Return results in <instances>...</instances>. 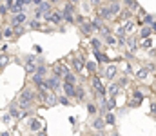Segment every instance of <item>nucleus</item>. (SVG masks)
<instances>
[{
    "mask_svg": "<svg viewBox=\"0 0 156 136\" xmlns=\"http://www.w3.org/2000/svg\"><path fill=\"white\" fill-rule=\"evenodd\" d=\"M35 100H37L35 91L29 89V87H26V89H22V92L18 94V103H16V105H18L22 111H29V109L33 107Z\"/></svg>",
    "mask_w": 156,
    "mask_h": 136,
    "instance_id": "obj_1",
    "label": "nucleus"
},
{
    "mask_svg": "<svg viewBox=\"0 0 156 136\" xmlns=\"http://www.w3.org/2000/svg\"><path fill=\"white\" fill-rule=\"evenodd\" d=\"M91 84H93V89H94V92H98V94H107V91H105V87H104V84H102V80L98 78V76H93L91 78Z\"/></svg>",
    "mask_w": 156,
    "mask_h": 136,
    "instance_id": "obj_2",
    "label": "nucleus"
},
{
    "mask_svg": "<svg viewBox=\"0 0 156 136\" xmlns=\"http://www.w3.org/2000/svg\"><path fill=\"white\" fill-rule=\"evenodd\" d=\"M45 20L47 22H51V24H60L62 20H64V16H62V13H58V11H49V13H45Z\"/></svg>",
    "mask_w": 156,
    "mask_h": 136,
    "instance_id": "obj_3",
    "label": "nucleus"
},
{
    "mask_svg": "<svg viewBox=\"0 0 156 136\" xmlns=\"http://www.w3.org/2000/svg\"><path fill=\"white\" fill-rule=\"evenodd\" d=\"M24 69H26L27 75H33V73H35V69H37L35 56H27V58H26V62H24Z\"/></svg>",
    "mask_w": 156,
    "mask_h": 136,
    "instance_id": "obj_4",
    "label": "nucleus"
},
{
    "mask_svg": "<svg viewBox=\"0 0 156 136\" xmlns=\"http://www.w3.org/2000/svg\"><path fill=\"white\" fill-rule=\"evenodd\" d=\"M27 22V15L26 13H15V16L11 18V26H20V24H26Z\"/></svg>",
    "mask_w": 156,
    "mask_h": 136,
    "instance_id": "obj_5",
    "label": "nucleus"
},
{
    "mask_svg": "<svg viewBox=\"0 0 156 136\" xmlns=\"http://www.w3.org/2000/svg\"><path fill=\"white\" fill-rule=\"evenodd\" d=\"M98 16H100L102 20H111V18H113V13H111L109 5H102V7L98 9Z\"/></svg>",
    "mask_w": 156,
    "mask_h": 136,
    "instance_id": "obj_6",
    "label": "nucleus"
},
{
    "mask_svg": "<svg viewBox=\"0 0 156 136\" xmlns=\"http://www.w3.org/2000/svg\"><path fill=\"white\" fill-rule=\"evenodd\" d=\"M73 67H75L76 73H82L83 67H85V60H83L82 56H75V58H73Z\"/></svg>",
    "mask_w": 156,
    "mask_h": 136,
    "instance_id": "obj_7",
    "label": "nucleus"
},
{
    "mask_svg": "<svg viewBox=\"0 0 156 136\" xmlns=\"http://www.w3.org/2000/svg\"><path fill=\"white\" fill-rule=\"evenodd\" d=\"M149 73H151V71H149L147 67H142V69H138V71L134 73V78H136V80H140V82H144V80H147Z\"/></svg>",
    "mask_w": 156,
    "mask_h": 136,
    "instance_id": "obj_8",
    "label": "nucleus"
},
{
    "mask_svg": "<svg viewBox=\"0 0 156 136\" xmlns=\"http://www.w3.org/2000/svg\"><path fill=\"white\" fill-rule=\"evenodd\" d=\"M62 89H64V92H66V96L75 98V84H71V82H64Z\"/></svg>",
    "mask_w": 156,
    "mask_h": 136,
    "instance_id": "obj_9",
    "label": "nucleus"
},
{
    "mask_svg": "<svg viewBox=\"0 0 156 136\" xmlns=\"http://www.w3.org/2000/svg\"><path fill=\"white\" fill-rule=\"evenodd\" d=\"M116 73H118V69H116V65H107L105 67V76L113 82L115 78H116Z\"/></svg>",
    "mask_w": 156,
    "mask_h": 136,
    "instance_id": "obj_10",
    "label": "nucleus"
},
{
    "mask_svg": "<svg viewBox=\"0 0 156 136\" xmlns=\"http://www.w3.org/2000/svg\"><path fill=\"white\" fill-rule=\"evenodd\" d=\"M66 71H67V67H66L64 64H55V65H53V73H55V75H58L60 78L66 75Z\"/></svg>",
    "mask_w": 156,
    "mask_h": 136,
    "instance_id": "obj_11",
    "label": "nucleus"
},
{
    "mask_svg": "<svg viewBox=\"0 0 156 136\" xmlns=\"http://www.w3.org/2000/svg\"><path fill=\"white\" fill-rule=\"evenodd\" d=\"M125 45H127V49H129L131 53H134V51L138 49V42H136L134 37H133V38H125Z\"/></svg>",
    "mask_w": 156,
    "mask_h": 136,
    "instance_id": "obj_12",
    "label": "nucleus"
},
{
    "mask_svg": "<svg viewBox=\"0 0 156 136\" xmlns=\"http://www.w3.org/2000/svg\"><path fill=\"white\" fill-rule=\"evenodd\" d=\"M104 107H105L107 111H113V109L116 107V100H115V96H111V98H105V100H104Z\"/></svg>",
    "mask_w": 156,
    "mask_h": 136,
    "instance_id": "obj_13",
    "label": "nucleus"
},
{
    "mask_svg": "<svg viewBox=\"0 0 156 136\" xmlns=\"http://www.w3.org/2000/svg\"><path fill=\"white\" fill-rule=\"evenodd\" d=\"M123 29H125V33H134V29H136V24L133 22V20H125L123 22Z\"/></svg>",
    "mask_w": 156,
    "mask_h": 136,
    "instance_id": "obj_14",
    "label": "nucleus"
},
{
    "mask_svg": "<svg viewBox=\"0 0 156 136\" xmlns=\"http://www.w3.org/2000/svg\"><path fill=\"white\" fill-rule=\"evenodd\" d=\"M151 35H153V26H144L140 29V38H147Z\"/></svg>",
    "mask_w": 156,
    "mask_h": 136,
    "instance_id": "obj_15",
    "label": "nucleus"
},
{
    "mask_svg": "<svg viewBox=\"0 0 156 136\" xmlns=\"http://www.w3.org/2000/svg\"><path fill=\"white\" fill-rule=\"evenodd\" d=\"M104 122H105V125H115L116 124V116L111 111H107V114L104 116Z\"/></svg>",
    "mask_w": 156,
    "mask_h": 136,
    "instance_id": "obj_16",
    "label": "nucleus"
},
{
    "mask_svg": "<svg viewBox=\"0 0 156 136\" xmlns=\"http://www.w3.org/2000/svg\"><path fill=\"white\" fill-rule=\"evenodd\" d=\"M91 125H93V129H96V131H102V129L105 127V122H104V118H94Z\"/></svg>",
    "mask_w": 156,
    "mask_h": 136,
    "instance_id": "obj_17",
    "label": "nucleus"
},
{
    "mask_svg": "<svg viewBox=\"0 0 156 136\" xmlns=\"http://www.w3.org/2000/svg\"><path fill=\"white\" fill-rule=\"evenodd\" d=\"M22 9H24V2H22V0H16V2H13V5L9 7V11H11V13H20Z\"/></svg>",
    "mask_w": 156,
    "mask_h": 136,
    "instance_id": "obj_18",
    "label": "nucleus"
},
{
    "mask_svg": "<svg viewBox=\"0 0 156 136\" xmlns=\"http://www.w3.org/2000/svg\"><path fill=\"white\" fill-rule=\"evenodd\" d=\"M109 9H111V13H113V16H116L118 13H120V11H122V5H120V2H111V4H109Z\"/></svg>",
    "mask_w": 156,
    "mask_h": 136,
    "instance_id": "obj_19",
    "label": "nucleus"
},
{
    "mask_svg": "<svg viewBox=\"0 0 156 136\" xmlns=\"http://www.w3.org/2000/svg\"><path fill=\"white\" fill-rule=\"evenodd\" d=\"M105 91L109 92V96H116L118 92H120V85L118 84H111L109 87H105Z\"/></svg>",
    "mask_w": 156,
    "mask_h": 136,
    "instance_id": "obj_20",
    "label": "nucleus"
},
{
    "mask_svg": "<svg viewBox=\"0 0 156 136\" xmlns=\"http://www.w3.org/2000/svg\"><path fill=\"white\" fill-rule=\"evenodd\" d=\"M62 78H64V82H71V84H76V76H75V75H73L69 69L66 71V75H64Z\"/></svg>",
    "mask_w": 156,
    "mask_h": 136,
    "instance_id": "obj_21",
    "label": "nucleus"
},
{
    "mask_svg": "<svg viewBox=\"0 0 156 136\" xmlns=\"http://www.w3.org/2000/svg\"><path fill=\"white\" fill-rule=\"evenodd\" d=\"M125 7L129 9V11H138V2L136 0H125Z\"/></svg>",
    "mask_w": 156,
    "mask_h": 136,
    "instance_id": "obj_22",
    "label": "nucleus"
},
{
    "mask_svg": "<svg viewBox=\"0 0 156 136\" xmlns=\"http://www.w3.org/2000/svg\"><path fill=\"white\" fill-rule=\"evenodd\" d=\"M29 127H31V131H38L40 127H42V124H40V120L33 118V120H31V124H29Z\"/></svg>",
    "mask_w": 156,
    "mask_h": 136,
    "instance_id": "obj_23",
    "label": "nucleus"
},
{
    "mask_svg": "<svg viewBox=\"0 0 156 136\" xmlns=\"http://www.w3.org/2000/svg\"><path fill=\"white\" fill-rule=\"evenodd\" d=\"M80 26H82L83 35H91V33H93V26H91V24H85V22H83V24H80Z\"/></svg>",
    "mask_w": 156,
    "mask_h": 136,
    "instance_id": "obj_24",
    "label": "nucleus"
},
{
    "mask_svg": "<svg viewBox=\"0 0 156 136\" xmlns=\"http://www.w3.org/2000/svg\"><path fill=\"white\" fill-rule=\"evenodd\" d=\"M13 33H15L16 37H22V35L26 33V29L22 27V24H20V26H13Z\"/></svg>",
    "mask_w": 156,
    "mask_h": 136,
    "instance_id": "obj_25",
    "label": "nucleus"
},
{
    "mask_svg": "<svg viewBox=\"0 0 156 136\" xmlns=\"http://www.w3.org/2000/svg\"><path fill=\"white\" fill-rule=\"evenodd\" d=\"M133 98H134V100H138V102H142V100H144V92H142V91H138V89H134V91H133Z\"/></svg>",
    "mask_w": 156,
    "mask_h": 136,
    "instance_id": "obj_26",
    "label": "nucleus"
},
{
    "mask_svg": "<svg viewBox=\"0 0 156 136\" xmlns=\"http://www.w3.org/2000/svg\"><path fill=\"white\" fill-rule=\"evenodd\" d=\"M33 82H35L37 85H40V84L44 82V76H42V75H38V73H33Z\"/></svg>",
    "mask_w": 156,
    "mask_h": 136,
    "instance_id": "obj_27",
    "label": "nucleus"
},
{
    "mask_svg": "<svg viewBox=\"0 0 156 136\" xmlns=\"http://www.w3.org/2000/svg\"><path fill=\"white\" fill-rule=\"evenodd\" d=\"M7 64H9V58H7V54H2V56H0V69H4Z\"/></svg>",
    "mask_w": 156,
    "mask_h": 136,
    "instance_id": "obj_28",
    "label": "nucleus"
},
{
    "mask_svg": "<svg viewBox=\"0 0 156 136\" xmlns=\"http://www.w3.org/2000/svg\"><path fill=\"white\" fill-rule=\"evenodd\" d=\"M2 35H4V37H5V38H11V37H13V35H15V33H13V26H11V27H5V29H4V33H2Z\"/></svg>",
    "mask_w": 156,
    "mask_h": 136,
    "instance_id": "obj_29",
    "label": "nucleus"
},
{
    "mask_svg": "<svg viewBox=\"0 0 156 136\" xmlns=\"http://www.w3.org/2000/svg\"><path fill=\"white\" fill-rule=\"evenodd\" d=\"M94 54H96V58H98V60H102V62H109L107 54H104V53H100V51H94Z\"/></svg>",
    "mask_w": 156,
    "mask_h": 136,
    "instance_id": "obj_30",
    "label": "nucleus"
},
{
    "mask_svg": "<svg viewBox=\"0 0 156 136\" xmlns=\"http://www.w3.org/2000/svg\"><path fill=\"white\" fill-rule=\"evenodd\" d=\"M91 45H93V51H100L102 42H100V40H96V38H93V40H91Z\"/></svg>",
    "mask_w": 156,
    "mask_h": 136,
    "instance_id": "obj_31",
    "label": "nucleus"
},
{
    "mask_svg": "<svg viewBox=\"0 0 156 136\" xmlns=\"http://www.w3.org/2000/svg\"><path fill=\"white\" fill-rule=\"evenodd\" d=\"M105 42H107L109 45H115L116 44V38H115L113 35H107V37H105Z\"/></svg>",
    "mask_w": 156,
    "mask_h": 136,
    "instance_id": "obj_32",
    "label": "nucleus"
},
{
    "mask_svg": "<svg viewBox=\"0 0 156 136\" xmlns=\"http://www.w3.org/2000/svg\"><path fill=\"white\" fill-rule=\"evenodd\" d=\"M85 65H87V69H89L91 73L96 71V64H94V62H85Z\"/></svg>",
    "mask_w": 156,
    "mask_h": 136,
    "instance_id": "obj_33",
    "label": "nucleus"
},
{
    "mask_svg": "<svg viewBox=\"0 0 156 136\" xmlns=\"http://www.w3.org/2000/svg\"><path fill=\"white\" fill-rule=\"evenodd\" d=\"M58 103H62V105H69V96H62V98H58Z\"/></svg>",
    "mask_w": 156,
    "mask_h": 136,
    "instance_id": "obj_34",
    "label": "nucleus"
},
{
    "mask_svg": "<svg viewBox=\"0 0 156 136\" xmlns=\"http://www.w3.org/2000/svg\"><path fill=\"white\" fill-rule=\"evenodd\" d=\"M7 13H9V7H7L5 4H2V5H0V15L4 16V15H7Z\"/></svg>",
    "mask_w": 156,
    "mask_h": 136,
    "instance_id": "obj_35",
    "label": "nucleus"
},
{
    "mask_svg": "<svg viewBox=\"0 0 156 136\" xmlns=\"http://www.w3.org/2000/svg\"><path fill=\"white\" fill-rule=\"evenodd\" d=\"M29 27H31V29H40V22L38 20H33V22L29 24Z\"/></svg>",
    "mask_w": 156,
    "mask_h": 136,
    "instance_id": "obj_36",
    "label": "nucleus"
},
{
    "mask_svg": "<svg viewBox=\"0 0 156 136\" xmlns=\"http://www.w3.org/2000/svg\"><path fill=\"white\" fill-rule=\"evenodd\" d=\"M87 111H89L91 114H94V113H96V107H94V103H87Z\"/></svg>",
    "mask_w": 156,
    "mask_h": 136,
    "instance_id": "obj_37",
    "label": "nucleus"
},
{
    "mask_svg": "<svg viewBox=\"0 0 156 136\" xmlns=\"http://www.w3.org/2000/svg\"><path fill=\"white\" fill-rule=\"evenodd\" d=\"M118 85H127V78H120V82H118Z\"/></svg>",
    "mask_w": 156,
    "mask_h": 136,
    "instance_id": "obj_38",
    "label": "nucleus"
},
{
    "mask_svg": "<svg viewBox=\"0 0 156 136\" xmlns=\"http://www.w3.org/2000/svg\"><path fill=\"white\" fill-rule=\"evenodd\" d=\"M91 4H93V5H100V4H102V0H91Z\"/></svg>",
    "mask_w": 156,
    "mask_h": 136,
    "instance_id": "obj_39",
    "label": "nucleus"
},
{
    "mask_svg": "<svg viewBox=\"0 0 156 136\" xmlns=\"http://www.w3.org/2000/svg\"><path fill=\"white\" fill-rule=\"evenodd\" d=\"M40 2H42V0H33V4H37V5H38Z\"/></svg>",
    "mask_w": 156,
    "mask_h": 136,
    "instance_id": "obj_40",
    "label": "nucleus"
},
{
    "mask_svg": "<svg viewBox=\"0 0 156 136\" xmlns=\"http://www.w3.org/2000/svg\"><path fill=\"white\" fill-rule=\"evenodd\" d=\"M69 2H73V4H76V2H80V0H69Z\"/></svg>",
    "mask_w": 156,
    "mask_h": 136,
    "instance_id": "obj_41",
    "label": "nucleus"
},
{
    "mask_svg": "<svg viewBox=\"0 0 156 136\" xmlns=\"http://www.w3.org/2000/svg\"><path fill=\"white\" fill-rule=\"evenodd\" d=\"M2 37H4V35H2V31H0V40H2Z\"/></svg>",
    "mask_w": 156,
    "mask_h": 136,
    "instance_id": "obj_42",
    "label": "nucleus"
},
{
    "mask_svg": "<svg viewBox=\"0 0 156 136\" xmlns=\"http://www.w3.org/2000/svg\"><path fill=\"white\" fill-rule=\"evenodd\" d=\"M49 2H58V0H49Z\"/></svg>",
    "mask_w": 156,
    "mask_h": 136,
    "instance_id": "obj_43",
    "label": "nucleus"
},
{
    "mask_svg": "<svg viewBox=\"0 0 156 136\" xmlns=\"http://www.w3.org/2000/svg\"><path fill=\"white\" fill-rule=\"evenodd\" d=\"M109 2H116V0H109Z\"/></svg>",
    "mask_w": 156,
    "mask_h": 136,
    "instance_id": "obj_44",
    "label": "nucleus"
}]
</instances>
